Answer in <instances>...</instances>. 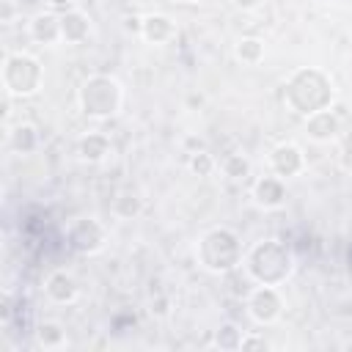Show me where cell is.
Returning <instances> with one entry per match:
<instances>
[{"label":"cell","mask_w":352,"mask_h":352,"mask_svg":"<svg viewBox=\"0 0 352 352\" xmlns=\"http://www.w3.org/2000/svg\"><path fill=\"white\" fill-rule=\"evenodd\" d=\"M336 99V88L327 72L316 66H300L294 69L283 82V104L294 116H314L319 110H327Z\"/></svg>","instance_id":"obj_1"},{"label":"cell","mask_w":352,"mask_h":352,"mask_svg":"<svg viewBox=\"0 0 352 352\" xmlns=\"http://www.w3.org/2000/svg\"><path fill=\"white\" fill-rule=\"evenodd\" d=\"M248 278L264 286H280L294 272V253L280 239H258L250 245L242 261Z\"/></svg>","instance_id":"obj_2"},{"label":"cell","mask_w":352,"mask_h":352,"mask_svg":"<svg viewBox=\"0 0 352 352\" xmlns=\"http://www.w3.org/2000/svg\"><path fill=\"white\" fill-rule=\"evenodd\" d=\"M195 258L198 264L206 270V272H214V275H231L242 267L245 261V250H242V242L236 236V231L231 228H209L198 245H195Z\"/></svg>","instance_id":"obj_3"},{"label":"cell","mask_w":352,"mask_h":352,"mask_svg":"<svg viewBox=\"0 0 352 352\" xmlns=\"http://www.w3.org/2000/svg\"><path fill=\"white\" fill-rule=\"evenodd\" d=\"M77 104L85 118L107 121L124 104V85L110 74H91L77 88Z\"/></svg>","instance_id":"obj_4"},{"label":"cell","mask_w":352,"mask_h":352,"mask_svg":"<svg viewBox=\"0 0 352 352\" xmlns=\"http://www.w3.org/2000/svg\"><path fill=\"white\" fill-rule=\"evenodd\" d=\"M0 82H3V94L11 99L36 96L44 85V66L30 52H6Z\"/></svg>","instance_id":"obj_5"},{"label":"cell","mask_w":352,"mask_h":352,"mask_svg":"<svg viewBox=\"0 0 352 352\" xmlns=\"http://www.w3.org/2000/svg\"><path fill=\"white\" fill-rule=\"evenodd\" d=\"M104 242H107V228L96 217H77L66 228V245H69V250H74L80 256L99 253L104 248Z\"/></svg>","instance_id":"obj_6"},{"label":"cell","mask_w":352,"mask_h":352,"mask_svg":"<svg viewBox=\"0 0 352 352\" xmlns=\"http://www.w3.org/2000/svg\"><path fill=\"white\" fill-rule=\"evenodd\" d=\"M248 316L256 322V324H275L283 314V297L278 292V286H264V283H256L250 292H248Z\"/></svg>","instance_id":"obj_7"},{"label":"cell","mask_w":352,"mask_h":352,"mask_svg":"<svg viewBox=\"0 0 352 352\" xmlns=\"http://www.w3.org/2000/svg\"><path fill=\"white\" fill-rule=\"evenodd\" d=\"M270 168L275 176L280 179H292V176H300L305 170V154L297 143L292 140H283L278 143L272 151H270Z\"/></svg>","instance_id":"obj_8"},{"label":"cell","mask_w":352,"mask_h":352,"mask_svg":"<svg viewBox=\"0 0 352 352\" xmlns=\"http://www.w3.org/2000/svg\"><path fill=\"white\" fill-rule=\"evenodd\" d=\"M250 195H253L256 206H261V209H267V212H270V209H280V206L286 204V179H280V176H275V173H267V176L256 179Z\"/></svg>","instance_id":"obj_9"},{"label":"cell","mask_w":352,"mask_h":352,"mask_svg":"<svg viewBox=\"0 0 352 352\" xmlns=\"http://www.w3.org/2000/svg\"><path fill=\"white\" fill-rule=\"evenodd\" d=\"M305 135L314 143H333L341 138V118L327 107L305 118Z\"/></svg>","instance_id":"obj_10"},{"label":"cell","mask_w":352,"mask_h":352,"mask_svg":"<svg viewBox=\"0 0 352 352\" xmlns=\"http://www.w3.org/2000/svg\"><path fill=\"white\" fill-rule=\"evenodd\" d=\"M44 294L58 302V305H72L80 294V286H77V278L69 272V270H55L47 275L44 280Z\"/></svg>","instance_id":"obj_11"},{"label":"cell","mask_w":352,"mask_h":352,"mask_svg":"<svg viewBox=\"0 0 352 352\" xmlns=\"http://www.w3.org/2000/svg\"><path fill=\"white\" fill-rule=\"evenodd\" d=\"M91 36V16L80 8L60 11V38L63 44H82Z\"/></svg>","instance_id":"obj_12"},{"label":"cell","mask_w":352,"mask_h":352,"mask_svg":"<svg viewBox=\"0 0 352 352\" xmlns=\"http://www.w3.org/2000/svg\"><path fill=\"white\" fill-rule=\"evenodd\" d=\"M113 151V143L104 132H85L80 140H77V157L88 165H99L110 157Z\"/></svg>","instance_id":"obj_13"},{"label":"cell","mask_w":352,"mask_h":352,"mask_svg":"<svg viewBox=\"0 0 352 352\" xmlns=\"http://www.w3.org/2000/svg\"><path fill=\"white\" fill-rule=\"evenodd\" d=\"M28 28H30V36L38 44H58V41H63L60 38V14H55V11H38V14H33L30 22H28Z\"/></svg>","instance_id":"obj_14"},{"label":"cell","mask_w":352,"mask_h":352,"mask_svg":"<svg viewBox=\"0 0 352 352\" xmlns=\"http://www.w3.org/2000/svg\"><path fill=\"white\" fill-rule=\"evenodd\" d=\"M176 36V22L168 14H146L140 38L148 44H168Z\"/></svg>","instance_id":"obj_15"},{"label":"cell","mask_w":352,"mask_h":352,"mask_svg":"<svg viewBox=\"0 0 352 352\" xmlns=\"http://www.w3.org/2000/svg\"><path fill=\"white\" fill-rule=\"evenodd\" d=\"M6 140H8V148L16 151V154H30L38 148V132L33 124L22 121V124H14L8 132H6Z\"/></svg>","instance_id":"obj_16"},{"label":"cell","mask_w":352,"mask_h":352,"mask_svg":"<svg viewBox=\"0 0 352 352\" xmlns=\"http://www.w3.org/2000/svg\"><path fill=\"white\" fill-rule=\"evenodd\" d=\"M110 209H113L116 217L132 220V217H138V214L143 212V198H140V192H135V190H121V192H116Z\"/></svg>","instance_id":"obj_17"},{"label":"cell","mask_w":352,"mask_h":352,"mask_svg":"<svg viewBox=\"0 0 352 352\" xmlns=\"http://www.w3.org/2000/svg\"><path fill=\"white\" fill-rule=\"evenodd\" d=\"M234 58L245 66H256L264 60V41L256 38V36H242L236 44H234Z\"/></svg>","instance_id":"obj_18"},{"label":"cell","mask_w":352,"mask_h":352,"mask_svg":"<svg viewBox=\"0 0 352 352\" xmlns=\"http://www.w3.org/2000/svg\"><path fill=\"white\" fill-rule=\"evenodd\" d=\"M217 168H220V173H223L226 179H231V182H242V179L250 176V160H248L245 154H239V151L226 154V157L217 162Z\"/></svg>","instance_id":"obj_19"},{"label":"cell","mask_w":352,"mask_h":352,"mask_svg":"<svg viewBox=\"0 0 352 352\" xmlns=\"http://www.w3.org/2000/svg\"><path fill=\"white\" fill-rule=\"evenodd\" d=\"M36 344L41 349H60L66 344V330L60 322H41L36 327Z\"/></svg>","instance_id":"obj_20"},{"label":"cell","mask_w":352,"mask_h":352,"mask_svg":"<svg viewBox=\"0 0 352 352\" xmlns=\"http://www.w3.org/2000/svg\"><path fill=\"white\" fill-rule=\"evenodd\" d=\"M242 338H245V333H242L234 322H223V324L214 330V346L223 349V352H236V349H242Z\"/></svg>","instance_id":"obj_21"},{"label":"cell","mask_w":352,"mask_h":352,"mask_svg":"<svg viewBox=\"0 0 352 352\" xmlns=\"http://www.w3.org/2000/svg\"><path fill=\"white\" fill-rule=\"evenodd\" d=\"M190 170L198 176V179H206V176H212L214 173V168H217V160L204 148V151H195V154H190Z\"/></svg>","instance_id":"obj_22"},{"label":"cell","mask_w":352,"mask_h":352,"mask_svg":"<svg viewBox=\"0 0 352 352\" xmlns=\"http://www.w3.org/2000/svg\"><path fill=\"white\" fill-rule=\"evenodd\" d=\"M250 349H270V341L264 338V336H258V333H245V338H242V352H250Z\"/></svg>","instance_id":"obj_23"},{"label":"cell","mask_w":352,"mask_h":352,"mask_svg":"<svg viewBox=\"0 0 352 352\" xmlns=\"http://www.w3.org/2000/svg\"><path fill=\"white\" fill-rule=\"evenodd\" d=\"M124 30L132 36H140L143 30V16H124Z\"/></svg>","instance_id":"obj_24"},{"label":"cell","mask_w":352,"mask_h":352,"mask_svg":"<svg viewBox=\"0 0 352 352\" xmlns=\"http://www.w3.org/2000/svg\"><path fill=\"white\" fill-rule=\"evenodd\" d=\"M341 162H344V168H352V135L344 138V146H341Z\"/></svg>","instance_id":"obj_25"},{"label":"cell","mask_w":352,"mask_h":352,"mask_svg":"<svg viewBox=\"0 0 352 352\" xmlns=\"http://www.w3.org/2000/svg\"><path fill=\"white\" fill-rule=\"evenodd\" d=\"M231 3H234L236 8H242V11H256L264 0H231Z\"/></svg>","instance_id":"obj_26"},{"label":"cell","mask_w":352,"mask_h":352,"mask_svg":"<svg viewBox=\"0 0 352 352\" xmlns=\"http://www.w3.org/2000/svg\"><path fill=\"white\" fill-rule=\"evenodd\" d=\"M44 3H47L52 11H66V8H72L77 0H44Z\"/></svg>","instance_id":"obj_27"},{"label":"cell","mask_w":352,"mask_h":352,"mask_svg":"<svg viewBox=\"0 0 352 352\" xmlns=\"http://www.w3.org/2000/svg\"><path fill=\"white\" fill-rule=\"evenodd\" d=\"M184 146L190 148V154H195V151H204L206 146H204V140H198V138H187L184 140Z\"/></svg>","instance_id":"obj_28"},{"label":"cell","mask_w":352,"mask_h":352,"mask_svg":"<svg viewBox=\"0 0 352 352\" xmlns=\"http://www.w3.org/2000/svg\"><path fill=\"white\" fill-rule=\"evenodd\" d=\"M176 3H184V6H192V3H201V0H176Z\"/></svg>","instance_id":"obj_29"},{"label":"cell","mask_w":352,"mask_h":352,"mask_svg":"<svg viewBox=\"0 0 352 352\" xmlns=\"http://www.w3.org/2000/svg\"><path fill=\"white\" fill-rule=\"evenodd\" d=\"M319 3H333V0H319Z\"/></svg>","instance_id":"obj_30"}]
</instances>
